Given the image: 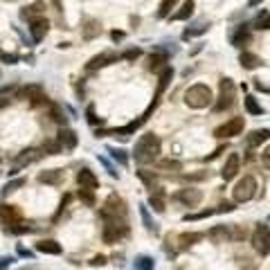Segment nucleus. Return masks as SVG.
<instances>
[{
    "label": "nucleus",
    "mask_w": 270,
    "mask_h": 270,
    "mask_svg": "<svg viewBox=\"0 0 270 270\" xmlns=\"http://www.w3.org/2000/svg\"><path fill=\"white\" fill-rule=\"evenodd\" d=\"M160 149H162V142H160L158 135H153V133H147V135H142L140 140L135 142V162L137 165H151L153 160L160 155Z\"/></svg>",
    "instance_id": "obj_1"
},
{
    "label": "nucleus",
    "mask_w": 270,
    "mask_h": 270,
    "mask_svg": "<svg viewBox=\"0 0 270 270\" xmlns=\"http://www.w3.org/2000/svg\"><path fill=\"white\" fill-rule=\"evenodd\" d=\"M212 101H214V97H212L210 86H205V83H194V86H189L185 90V104L189 108H194V111L207 108Z\"/></svg>",
    "instance_id": "obj_2"
},
{
    "label": "nucleus",
    "mask_w": 270,
    "mask_h": 270,
    "mask_svg": "<svg viewBox=\"0 0 270 270\" xmlns=\"http://www.w3.org/2000/svg\"><path fill=\"white\" fill-rule=\"evenodd\" d=\"M99 214L104 221H126V203L117 194H111L106 198Z\"/></svg>",
    "instance_id": "obj_3"
},
{
    "label": "nucleus",
    "mask_w": 270,
    "mask_h": 270,
    "mask_svg": "<svg viewBox=\"0 0 270 270\" xmlns=\"http://www.w3.org/2000/svg\"><path fill=\"white\" fill-rule=\"evenodd\" d=\"M234 97H236V88L232 79H221V86H218V99L214 101V111L223 113L228 108L234 106Z\"/></svg>",
    "instance_id": "obj_4"
},
{
    "label": "nucleus",
    "mask_w": 270,
    "mask_h": 270,
    "mask_svg": "<svg viewBox=\"0 0 270 270\" xmlns=\"http://www.w3.org/2000/svg\"><path fill=\"white\" fill-rule=\"evenodd\" d=\"M257 196V180L252 176H243L232 189V198L234 203H248Z\"/></svg>",
    "instance_id": "obj_5"
},
{
    "label": "nucleus",
    "mask_w": 270,
    "mask_h": 270,
    "mask_svg": "<svg viewBox=\"0 0 270 270\" xmlns=\"http://www.w3.org/2000/svg\"><path fill=\"white\" fill-rule=\"evenodd\" d=\"M252 248L254 252L261 257L270 254V228L268 225H257V230L252 232Z\"/></svg>",
    "instance_id": "obj_6"
},
{
    "label": "nucleus",
    "mask_w": 270,
    "mask_h": 270,
    "mask_svg": "<svg viewBox=\"0 0 270 270\" xmlns=\"http://www.w3.org/2000/svg\"><path fill=\"white\" fill-rule=\"evenodd\" d=\"M104 232H101V236H104L106 243H117V241H122L124 236L129 234V228L124 225V221H104Z\"/></svg>",
    "instance_id": "obj_7"
},
{
    "label": "nucleus",
    "mask_w": 270,
    "mask_h": 270,
    "mask_svg": "<svg viewBox=\"0 0 270 270\" xmlns=\"http://www.w3.org/2000/svg\"><path fill=\"white\" fill-rule=\"evenodd\" d=\"M243 126H246L243 117H232L230 122L221 124V126L214 131V135H216V137H221V140H230V137H236V135L243 133Z\"/></svg>",
    "instance_id": "obj_8"
},
{
    "label": "nucleus",
    "mask_w": 270,
    "mask_h": 270,
    "mask_svg": "<svg viewBox=\"0 0 270 270\" xmlns=\"http://www.w3.org/2000/svg\"><path fill=\"white\" fill-rule=\"evenodd\" d=\"M0 223L7 225V228L23 223V214L16 205H0Z\"/></svg>",
    "instance_id": "obj_9"
},
{
    "label": "nucleus",
    "mask_w": 270,
    "mask_h": 270,
    "mask_svg": "<svg viewBox=\"0 0 270 270\" xmlns=\"http://www.w3.org/2000/svg\"><path fill=\"white\" fill-rule=\"evenodd\" d=\"M43 155H45V151H43V149H25V151H20L16 155V160H14V167H16V169H20V167H27V165H32V162H39Z\"/></svg>",
    "instance_id": "obj_10"
},
{
    "label": "nucleus",
    "mask_w": 270,
    "mask_h": 270,
    "mask_svg": "<svg viewBox=\"0 0 270 270\" xmlns=\"http://www.w3.org/2000/svg\"><path fill=\"white\" fill-rule=\"evenodd\" d=\"M174 198L180 200L182 205H187V207H196V205H200V200H203V192H200V189H180Z\"/></svg>",
    "instance_id": "obj_11"
},
{
    "label": "nucleus",
    "mask_w": 270,
    "mask_h": 270,
    "mask_svg": "<svg viewBox=\"0 0 270 270\" xmlns=\"http://www.w3.org/2000/svg\"><path fill=\"white\" fill-rule=\"evenodd\" d=\"M117 59H119V57L115 52H101V54L93 57V59L86 63V70H99V68H106V65L115 63Z\"/></svg>",
    "instance_id": "obj_12"
},
{
    "label": "nucleus",
    "mask_w": 270,
    "mask_h": 270,
    "mask_svg": "<svg viewBox=\"0 0 270 270\" xmlns=\"http://www.w3.org/2000/svg\"><path fill=\"white\" fill-rule=\"evenodd\" d=\"M23 97H25V99H30L32 106H39V104H43V101H47L45 90H43V86H39V83L25 86V88H23Z\"/></svg>",
    "instance_id": "obj_13"
},
{
    "label": "nucleus",
    "mask_w": 270,
    "mask_h": 270,
    "mask_svg": "<svg viewBox=\"0 0 270 270\" xmlns=\"http://www.w3.org/2000/svg\"><path fill=\"white\" fill-rule=\"evenodd\" d=\"M239 165H241V158H239V153H230V158L228 162H225V167L221 169V178H223L225 182L232 180V178L239 174Z\"/></svg>",
    "instance_id": "obj_14"
},
{
    "label": "nucleus",
    "mask_w": 270,
    "mask_h": 270,
    "mask_svg": "<svg viewBox=\"0 0 270 270\" xmlns=\"http://www.w3.org/2000/svg\"><path fill=\"white\" fill-rule=\"evenodd\" d=\"M47 30H50V23H47L43 16H39V18H34V20H30V32H32V39H34L36 43L45 39Z\"/></svg>",
    "instance_id": "obj_15"
},
{
    "label": "nucleus",
    "mask_w": 270,
    "mask_h": 270,
    "mask_svg": "<svg viewBox=\"0 0 270 270\" xmlns=\"http://www.w3.org/2000/svg\"><path fill=\"white\" fill-rule=\"evenodd\" d=\"M77 182H79V187L83 189H97L99 187V180H97V176H95L90 169H81L79 174H77Z\"/></svg>",
    "instance_id": "obj_16"
},
{
    "label": "nucleus",
    "mask_w": 270,
    "mask_h": 270,
    "mask_svg": "<svg viewBox=\"0 0 270 270\" xmlns=\"http://www.w3.org/2000/svg\"><path fill=\"white\" fill-rule=\"evenodd\" d=\"M57 140H59V144L63 149H68V151H72V149H77V133L72 129H68V126H63V129L59 131V137H57Z\"/></svg>",
    "instance_id": "obj_17"
},
{
    "label": "nucleus",
    "mask_w": 270,
    "mask_h": 270,
    "mask_svg": "<svg viewBox=\"0 0 270 270\" xmlns=\"http://www.w3.org/2000/svg\"><path fill=\"white\" fill-rule=\"evenodd\" d=\"M266 140H270V129H257V131H250V135L246 137L248 147L250 149H257L261 147Z\"/></svg>",
    "instance_id": "obj_18"
},
{
    "label": "nucleus",
    "mask_w": 270,
    "mask_h": 270,
    "mask_svg": "<svg viewBox=\"0 0 270 270\" xmlns=\"http://www.w3.org/2000/svg\"><path fill=\"white\" fill-rule=\"evenodd\" d=\"M39 182L43 185H61L63 182V171L61 169H47L39 174Z\"/></svg>",
    "instance_id": "obj_19"
},
{
    "label": "nucleus",
    "mask_w": 270,
    "mask_h": 270,
    "mask_svg": "<svg viewBox=\"0 0 270 270\" xmlns=\"http://www.w3.org/2000/svg\"><path fill=\"white\" fill-rule=\"evenodd\" d=\"M207 236H210L214 243H225V241L232 239V232H230V228H225V225H218V228H212L210 232H207Z\"/></svg>",
    "instance_id": "obj_20"
},
{
    "label": "nucleus",
    "mask_w": 270,
    "mask_h": 270,
    "mask_svg": "<svg viewBox=\"0 0 270 270\" xmlns=\"http://www.w3.org/2000/svg\"><path fill=\"white\" fill-rule=\"evenodd\" d=\"M36 250L43 254H61V243H57V241H52V239H45V241H39V243H36Z\"/></svg>",
    "instance_id": "obj_21"
},
{
    "label": "nucleus",
    "mask_w": 270,
    "mask_h": 270,
    "mask_svg": "<svg viewBox=\"0 0 270 270\" xmlns=\"http://www.w3.org/2000/svg\"><path fill=\"white\" fill-rule=\"evenodd\" d=\"M239 63L246 68V70H254V68H259L261 65V59H259L257 54H252V52H241V57H239Z\"/></svg>",
    "instance_id": "obj_22"
},
{
    "label": "nucleus",
    "mask_w": 270,
    "mask_h": 270,
    "mask_svg": "<svg viewBox=\"0 0 270 270\" xmlns=\"http://www.w3.org/2000/svg\"><path fill=\"white\" fill-rule=\"evenodd\" d=\"M149 205L153 207V210L158 212V214H162L165 212V192L162 189H155V192H151V198H149Z\"/></svg>",
    "instance_id": "obj_23"
},
{
    "label": "nucleus",
    "mask_w": 270,
    "mask_h": 270,
    "mask_svg": "<svg viewBox=\"0 0 270 270\" xmlns=\"http://www.w3.org/2000/svg\"><path fill=\"white\" fill-rule=\"evenodd\" d=\"M192 14H194V0H187V2H182L176 14H171V20H187Z\"/></svg>",
    "instance_id": "obj_24"
},
{
    "label": "nucleus",
    "mask_w": 270,
    "mask_h": 270,
    "mask_svg": "<svg viewBox=\"0 0 270 270\" xmlns=\"http://www.w3.org/2000/svg\"><path fill=\"white\" fill-rule=\"evenodd\" d=\"M133 268L135 270H155V261H153V257H149V254H140V257H135Z\"/></svg>",
    "instance_id": "obj_25"
},
{
    "label": "nucleus",
    "mask_w": 270,
    "mask_h": 270,
    "mask_svg": "<svg viewBox=\"0 0 270 270\" xmlns=\"http://www.w3.org/2000/svg\"><path fill=\"white\" fill-rule=\"evenodd\" d=\"M246 43H250V32H248V27H246V25H241V27H239V32H236V34L232 36V45L243 47Z\"/></svg>",
    "instance_id": "obj_26"
},
{
    "label": "nucleus",
    "mask_w": 270,
    "mask_h": 270,
    "mask_svg": "<svg viewBox=\"0 0 270 270\" xmlns=\"http://www.w3.org/2000/svg\"><path fill=\"white\" fill-rule=\"evenodd\" d=\"M43 7H45V2H41V0H39V2H34L32 7H25L23 12H20V16H23L25 20H34L36 14H41V12H43Z\"/></svg>",
    "instance_id": "obj_27"
},
{
    "label": "nucleus",
    "mask_w": 270,
    "mask_h": 270,
    "mask_svg": "<svg viewBox=\"0 0 270 270\" xmlns=\"http://www.w3.org/2000/svg\"><path fill=\"white\" fill-rule=\"evenodd\" d=\"M140 216H142V221H144V228H147L149 232H153V234H158V225L151 221V216H149V207H147V205H140Z\"/></svg>",
    "instance_id": "obj_28"
},
{
    "label": "nucleus",
    "mask_w": 270,
    "mask_h": 270,
    "mask_svg": "<svg viewBox=\"0 0 270 270\" xmlns=\"http://www.w3.org/2000/svg\"><path fill=\"white\" fill-rule=\"evenodd\" d=\"M165 63H167L165 54H151V59H149V70L158 72V70H162V68H165Z\"/></svg>",
    "instance_id": "obj_29"
},
{
    "label": "nucleus",
    "mask_w": 270,
    "mask_h": 270,
    "mask_svg": "<svg viewBox=\"0 0 270 270\" xmlns=\"http://www.w3.org/2000/svg\"><path fill=\"white\" fill-rule=\"evenodd\" d=\"M246 111L250 113V115H264V108H261V104L254 99L252 95H248L246 97Z\"/></svg>",
    "instance_id": "obj_30"
},
{
    "label": "nucleus",
    "mask_w": 270,
    "mask_h": 270,
    "mask_svg": "<svg viewBox=\"0 0 270 270\" xmlns=\"http://www.w3.org/2000/svg\"><path fill=\"white\" fill-rule=\"evenodd\" d=\"M203 239V234L200 232H187V234H180V248H189L194 246L196 241Z\"/></svg>",
    "instance_id": "obj_31"
},
{
    "label": "nucleus",
    "mask_w": 270,
    "mask_h": 270,
    "mask_svg": "<svg viewBox=\"0 0 270 270\" xmlns=\"http://www.w3.org/2000/svg\"><path fill=\"white\" fill-rule=\"evenodd\" d=\"M108 153H111V158L115 160V162H119L122 167L129 165V158H126V151H122V149H115V147H108Z\"/></svg>",
    "instance_id": "obj_32"
},
{
    "label": "nucleus",
    "mask_w": 270,
    "mask_h": 270,
    "mask_svg": "<svg viewBox=\"0 0 270 270\" xmlns=\"http://www.w3.org/2000/svg\"><path fill=\"white\" fill-rule=\"evenodd\" d=\"M50 117L59 124V126H65V124H68V117H65V113L61 111V106H52V108H50Z\"/></svg>",
    "instance_id": "obj_33"
},
{
    "label": "nucleus",
    "mask_w": 270,
    "mask_h": 270,
    "mask_svg": "<svg viewBox=\"0 0 270 270\" xmlns=\"http://www.w3.org/2000/svg\"><path fill=\"white\" fill-rule=\"evenodd\" d=\"M178 5V0H162L160 2V7H158V16L160 18H167L171 14V9Z\"/></svg>",
    "instance_id": "obj_34"
},
{
    "label": "nucleus",
    "mask_w": 270,
    "mask_h": 270,
    "mask_svg": "<svg viewBox=\"0 0 270 270\" xmlns=\"http://www.w3.org/2000/svg\"><path fill=\"white\" fill-rule=\"evenodd\" d=\"M25 185H27V180H25V178H18V180H12V182H7V185H5V189H2V196L12 194V192H16V189L25 187Z\"/></svg>",
    "instance_id": "obj_35"
},
{
    "label": "nucleus",
    "mask_w": 270,
    "mask_h": 270,
    "mask_svg": "<svg viewBox=\"0 0 270 270\" xmlns=\"http://www.w3.org/2000/svg\"><path fill=\"white\" fill-rule=\"evenodd\" d=\"M43 151H45V153H50V155H59V153L63 151V147L59 144V140H50V142H45V147H43Z\"/></svg>",
    "instance_id": "obj_36"
},
{
    "label": "nucleus",
    "mask_w": 270,
    "mask_h": 270,
    "mask_svg": "<svg viewBox=\"0 0 270 270\" xmlns=\"http://www.w3.org/2000/svg\"><path fill=\"white\" fill-rule=\"evenodd\" d=\"M99 32H101V27H99V25L95 23V20H88V27L83 30V36H86V39L90 41V39H95V36L99 34Z\"/></svg>",
    "instance_id": "obj_37"
},
{
    "label": "nucleus",
    "mask_w": 270,
    "mask_h": 270,
    "mask_svg": "<svg viewBox=\"0 0 270 270\" xmlns=\"http://www.w3.org/2000/svg\"><path fill=\"white\" fill-rule=\"evenodd\" d=\"M216 210H203V212H196V214H187L185 221H200V218H207V216H214Z\"/></svg>",
    "instance_id": "obj_38"
},
{
    "label": "nucleus",
    "mask_w": 270,
    "mask_h": 270,
    "mask_svg": "<svg viewBox=\"0 0 270 270\" xmlns=\"http://www.w3.org/2000/svg\"><path fill=\"white\" fill-rule=\"evenodd\" d=\"M79 200H81V203H86V205H90V207H93V205H95L93 189H83V187H81V192H79Z\"/></svg>",
    "instance_id": "obj_39"
},
{
    "label": "nucleus",
    "mask_w": 270,
    "mask_h": 270,
    "mask_svg": "<svg viewBox=\"0 0 270 270\" xmlns=\"http://www.w3.org/2000/svg\"><path fill=\"white\" fill-rule=\"evenodd\" d=\"M207 30H210V25H198V27H196V30H187V32H185V34H182V39H185V41H189V39H192V36L205 34Z\"/></svg>",
    "instance_id": "obj_40"
},
{
    "label": "nucleus",
    "mask_w": 270,
    "mask_h": 270,
    "mask_svg": "<svg viewBox=\"0 0 270 270\" xmlns=\"http://www.w3.org/2000/svg\"><path fill=\"white\" fill-rule=\"evenodd\" d=\"M160 169H174V171H180L182 165L178 162V160H162L160 162Z\"/></svg>",
    "instance_id": "obj_41"
},
{
    "label": "nucleus",
    "mask_w": 270,
    "mask_h": 270,
    "mask_svg": "<svg viewBox=\"0 0 270 270\" xmlns=\"http://www.w3.org/2000/svg\"><path fill=\"white\" fill-rule=\"evenodd\" d=\"M137 176L144 180V185H147L149 189L153 192V182H155V176H151V174H147V171H137Z\"/></svg>",
    "instance_id": "obj_42"
},
{
    "label": "nucleus",
    "mask_w": 270,
    "mask_h": 270,
    "mask_svg": "<svg viewBox=\"0 0 270 270\" xmlns=\"http://www.w3.org/2000/svg\"><path fill=\"white\" fill-rule=\"evenodd\" d=\"M86 115H88V122L93 124V126H97V124H101V119L95 115V108L93 106H88V111H86Z\"/></svg>",
    "instance_id": "obj_43"
},
{
    "label": "nucleus",
    "mask_w": 270,
    "mask_h": 270,
    "mask_svg": "<svg viewBox=\"0 0 270 270\" xmlns=\"http://www.w3.org/2000/svg\"><path fill=\"white\" fill-rule=\"evenodd\" d=\"M261 165H264L266 169H270V147H266L264 151H261Z\"/></svg>",
    "instance_id": "obj_44"
},
{
    "label": "nucleus",
    "mask_w": 270,
    "mask_h": 270,
    "mask_svg": "<svg viewBox=\"0 0 270 270\" xmlns=\"http://www.w3.org/2000/svg\"><path fill=\"white\" fill-rule=\"evenodd\" d=\"M257 27H259V30H270V14H268V16H264V18H259Z\"/></svg>",
    "instance_id": "obj_45"
},
{
    "label": "nucleus",
    "mask_w": 270,
    "mask_h": 270,
    "mask_svg": "<svg viewBox=\"0 0 270 270\" xmlns=\"http://www.w3.org/2000/svg\"><path fill=\"white\" fill-rule=\"evenodd\" d=\"M140 50H137V47H135V50H129V52L126 54H122V59H129V61H133V59H137V57H140Z\"/></svg>",
    "instance_id": "obj_46"
},
{
    "label": "nucleus",
    "mask_w": 270,
    "mask_h": 270,
    "mask_svg": "<svg viewBox=\"0 0 270 270\" xmlns=\"http://www.w3.org/2000/svg\"><path fill=\"white\" fill-rule=\"evenodd\" d=\"M207 178V171H203V174H189V176H185V180H205Z\"/></svg>",
    "instance_id": "obj_47"
},
{
    "label": "nucleus",
    "mask_w": 270,
    "mask_h": 270,
    "mask_svg": "<svg viewBox=\"0 0 270 270\" xmlns=\"http://www.w3.org/2000/svg\"><path fill=\"white\" fill-rule=\"evenodd\" d=\"M234 210V205H232V203H221V205H218V210H216V214H223V212H232Z\"/></svg>",
    "instance_id": "obj_48"
},
{
    "label": "nucleus",
    "mask_w": 270,
    "mask_h": 270,
    "mask_svg": "<svg viewBox=\"0 0 270 270\" xmlns=\"http://www.w3.org/2000/svg\"><path fill=\"white\" fill-rule=\"evenodd\" d=\"M106 264V257L104 254H97V257L90 259V266H104Z\"/></svg>",
    "instance_id": "obj_49"
},
{
    "label": "nucleus",
    "mask_w": 270,
    "mask_h": 270,
    "mask_svg": "<svg viewBox=\"0 0 270 270\" xmlns=\"http://www.w3.org/2000/svg\"><path fill=\"white\" fill-rule=\"evenodd\" d=\"M14 264V257H0V270L7 268V266H12Z\"/></svg>",
    "instance_id": "obj_50"
},
{
    "label": "nucleus",
    "mask_w": 270,
    "mask_h": 270,
    "mask_svg": "<svg viewBox=\"0 0 270 270\" xmlns=\"http://www.w3.org/2000/svg\"><path fill=\"white\" fill-rule=\"evenodd\" d=\"M0 59L5 61V63H16V61H18V57H16V54H2Z\"/></svg>",
    "instance_id": "obj_51"
},
{
    "label": "nucleus",
    "mask_w": 270,
    "mask_h": 270,
    "mask_svg": "<svg viewBox=\"0 0 270 270\" xmlns=\"http://www.w3.org/2000/svg\"><path fill=\"white\" fill-rule=\"evenodd\" d=\"M5 106H9V97H7L5 93H0V111H2Z\"/></svg>",
    "instance_id": "obj_52"
},
{
    "label": "nucleus",
    "mask_w": 270,
    "mask_h": 270,
    "mask_svg": "<svg viewBox=\"0 0 270 270\" xmlns=\"http://www.w3.org/2000/svg\"><path fill=\"white\" fill-rule=\"evenodd\" d=\"M221 153H223V147H218V149H216V151H214V153H210V155H207V158H205V162H207V160H214V158H218V155H221Z\"/></svg>",
    "instance_id": "obj_53"
},
{
    "label": "nucleus",
    "mask_w": 270,
    "mask_h": 270,
    "mask_svg": "<svg viewBox=\"0 0 270 270\" xmlns=\"http://www.w3.org/2000/svg\"><path fill=\"white\" fill-rule=\"evenodd\" d=\"M18 254H20V257H32V252L25 250V248H18Z\"/></svg>",
    "instance_id": "obj_54"
},
{
    "label": "nucleus",
    "mask_w": 270,
    "mask_h": 270,
    "mask_svg": "<svg viewBox=\"0 0 270 270\" xmlns=\"http://www.w3.org/2000/svg\"><path fill=\"white\" fill-rule=\"evenodd\" d=\"M122 39H124L122 32H113V41H122Z\"/></svg>",
    "instance_id": "obj_55"
},
{
    "label": "nucleus",
    "mask_w": 270,
    "mask_h": 270,
    "mask_svg": "<svg viewBox=\"0 0 270 270\" xmlns=\"http://www.w3.org/2000/svg\"><path fill=\"white\" fill-rule=\"evenodd\" d=\"M259 2H261V0H250V5H252V7H254V5H259Z\"/></svg>",
    "instance_id": "obj_56"
},
{
    "label": "nucleus",
    "mask_w": 270,
    "mask_h": 270,
    "mask_svg": "<svg viewBox=\"0 0 270 270\" xmlns=\"http://www.w3.org/2000/svg\"><path fill=\"white\" fill-rule=\"evenodd\" d=\"M268 221H270V216H268Z\"/></svg>",
    "instance_id": "obj_57"
}]
</instances>
